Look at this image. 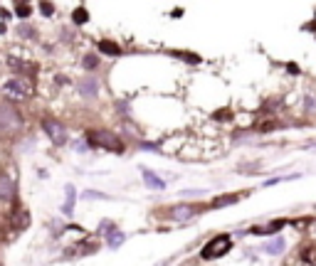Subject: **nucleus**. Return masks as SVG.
I'll return each mask as SVG.
<instances>
[{"mask_svg":"<svg viewBox=\"0 0 316 266\" xmlns=\"http://www.w3.org/2000/svg\"><path fill=\"white\" fill-rule=\"evenodd\" d=\"M23 128V116L8 106V104H0V136H10V133H18Z\"/></svg>","mask_w":316,"mask_h":266,"instance_id":"1","label":"nucleus"},{"mask_svg":"<svg viewBox=\"0 0 316 266\" xmlns=\"http://www.w3.org/2000/svg\"><path fill=\"white\" fill-rule=\"evenodd\" d=\"M3 94H5L8 99L23 101V99H30V96H32V84H30V79H25V77H13V79H8V82L3 84Z\"/></svg>","mask_w":316,"mask_h":266,"instance_id":"2","label":"nucleus"},{"mask_svg":"<svg viewBox=\"0 0 316 266\" xmlns=\"http://www.w3.org/2000/svg\"><path fill=\"white\" fill-rule=\"evenodd\" d=\"M87 141H89V146L106 148V150H114V153H121V150H124L121 138H116V136L109 133V131H89V133H87Z\"/></svg>","mask_w":316,"mask_h":266,"instance_id":"3","label":"nucleus"},{"mask_svg":"<svg viewBox=\"0 0 316 266\" xmlns=\"http://www.w3.org/2000/svg\"><path fill=\"white\" fill-rule=\"evenodd\" d=\"M230 246H232V241H230V236L227 234H218V236H213L208 244H205V249H203V259H220V256H225L227 251H230Z\"/></svg>","mask_w":316,"mask_h":266,"instance_id":"4","label":"nucleus"},{"mask_svg":"<svg viewBox=\"0 0 316 266\" xmlns=\"http://www.w3.org/2000/svg\"><path fill=\"white\" fill-rule=\"evenodd\" d=\"M42 128H45V133L50 136V141H52L55 146H64V143H67V128H64L60 121L45 118V121H42Z\"/></svg>","mask_w":316,"mask_h":266,"instance_id":"5","label":"nucleus"},{"mask_svg":"<svg viewBox=\"0 0 316 266\" xmlns=\"http://www.w3.org/2000/svg\"><path fill=\"white\" fill-rule=\"evenodd\" d=\"M77 89H79V94H82V96L94 99V96L99 94V82H96V77H84V79H79Z\"/></svg>","mask_w":316,"mask_h":266,"instance_id":"6","label":"nucleus"},{"mask_svg":"<svg viewBox=\"0 0 316 266\" xmlns=\"http://www.w3.org/2000/svg\"><path fill=\"white\" fill-rule=\"evenodd\" d=\"M13 197H15V180L0 173V200H13Z\"/></svg>","mask_w":316,"mask_h":266,"instance_id":"7","label":"nucleus"},{"mask_svg":"<svg viewBox=\"0 0 316 266\" xmlns=\"http://www.w3.org/2000/svg\"><path fill=\"white\" fill-rule=\"evenodd\" d=\"M195 212H198V207H190V205H178V207H173V209L168 212V217H171L173 222H186V219H190Z\"/></svg>","mask_w":316,"mask_h":266,"instance_id":"8","label":"nucleus"},{"mask_svg":"<svg viewBox=\"0 0 316 266\" xmlns=\"http://www.w3.org/2000/svg\"><path fill=\"white\" fill-rule=\"evenodd\" d=\"M286 244H284V239L282 236H277V239H272V241H264V246H262V251L264 254H282V249H284Z\"/></svg>","mask_w":316,"mask_h":266,"instance_id":"9","label":"nucleus"},{"mask_svg":"<svg viewBox=\"0 0 316 266\" xmlns=\"http://www.w3.org/2000/svg\"><path fill=\"white\" fill-rule=\"evenodd\" d=\"M10 222H13V227H15V229H25V227L30 224V212L20 209V212H15V214L10 217Z\"/></svg>","mask_w":316,"mask_h":266,"instance_id":"10","label":"nucleus"},{"mask_svg":"<svg viewBox=\"0 0 316 266\" xmlns=\"http://www.w3.org/2000/svg\"><path fill=\"white\" fill-rule=\"evenodd\" d=\"M141 170H143V180H146V185H151L153 190H163V180H161V177H156L148 168H141Z\"/></svg>","mask_w":316,"mask_h":266,"instance_id":"11","label":"nucleus"},{"mask_svg":"<svg viewBox=\"0 0 316 266\" xmlns=\"http://www.w3.org/2000/svg\"><path fill=\"white\" fill-rule=\"evenodd\" d=\"M299 259L306 261V264H311V266H316V246H304L299 251Z\"/></svg>","mask_w":316,"mask_h":266,"instance_id":"12","label":"nucleus"},{"mask_svg":"<svg viewBox=\"0 0 316 266\" xmlns=\"http://www.w3.org/2000/svg\"><path fill=\"white\" fill-rule=\"evenodd\" d=\"M74 197H77V195H74V187L67 185V200H64V207H62L64 214H72V212H74Z\"/></svg>","mask_w":316,"mask_h":266,"instance_id":"13","label":"nucleus"},{"mask_svg":"<svg viewBox=\"0 0 316 266\" xmlns=\"http://www.w3.org/2000/svg\"><path fill=\"white\" fill-rule=\"evenodd\" d=\"M99 50H101L104 55H111V57H116V55H121V50H119V45H114V42H106V40H101V42H99Z\"/></svg>","mask_w":316,"mask_h":266,"instance_id":"14","label":"nucleus"},{"mask_svg":"<svg viewBox=\"0 0 316 266\" xmlns=\"http://www.w3.org/2000/svg\"><path fill=\"white\" fill-rule=\"evenodd\" d=\"M304 106H306V111H309V114H316V91H306V96H304Z\"/></svg>","mask_w":316,"mask_h":266,"instance_id":"15","label":"nucleus"},{"mask_svg":"<svg viewBox=\"0 0 316 266\" xmlns=\"http://www.w3.org/2000/svg\"><path fill=\"white\" fill-rule=\"evenodd\" d=\"M121 241H124V234H121V232H114L111 236H106V244H109V249H116Z\"/></svg>","mask_w":316,"mask_h":266,"instance_id":"16","label":"nucleus"},{"mask_svg":"<svg viewBox=\"0 0 316 266\" xmlns=\"http://www.w3.org/2000/svg\"><path fill=\"white\" fill-rule=\"evenodd\" d=\"M15 10H18V15H20V18H28V15L32 13V8H30V5H25V3H18V5H15Z\"/></svg>","mask_w":316,"mask_h":266,"instance_id":"17","label":"nucleus"},{"mask_svg":"<svg viewBox=\"0 0 316 266\" xmlns=\"http://www.w3.org/2000/svg\"><path fill=\"white\" fill-rule=\"evenodd\" d=\"M74 23H77V25H82V23H87V10H84V8H79V10L74 13Z\"/></svg>","mask_w":316,"mask_h":266,"instance_id":"18","label":"nucleus"},{"mask_svg":"<svg viewBox=\"0 0 316 266\" xmlns=\"http://www.w3.org/2000/svg\"><path fill=\"white\" fill-rule=\"evenodd\" d=\"M84 67H87V69H94V67H96V57H94V55H87V57H84Z\"/></svg>","mask_w":316,"mask_h":266,"instance_id":"19","label":"nucleus"},{"mask_svg":"<svg viewBox=\"0 0 316 266\" xmlns=\"http://www.w3.org/2000/svg\"><path fill=\"white\" fill-rule=\"evenodd\" d=\"M284 266H311V264H306V261H301V259L296 256V259H291V261H289V264H284Z\"/></svg>","mask_w":316,"mask_h":266,"instance_id":"20","label":"nucleus"},{"mask_svg":"<svg viewBox=\"0 0 316 266\" xmlns=\"http://www.w3.org/2000/svg\"><path fill=\"white\" fill-rule=\"evenodd\" d=\"M40 10H42V15H52V13H55V8H52V5H47V3H42V5H40Z\"/></svg>","mask_w":316,"mask_h":266,"instance_id":"21","label":"nucleus"}]
</instances>
